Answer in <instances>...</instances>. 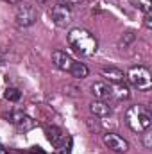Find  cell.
<instances>
[{"instance_id": "obj_1", "label": "cell", "mask_w": 152, "mask_h": 154, "mask_svg": "<svg viewBox=\"0 0 152 154\" xmlns=\"http://www.w3.org/2000/svg\"><path fill=\"white\" fill-rule=\"evenodd\" d=\"M68 43L79 56H84V57L93 56L99 48V43H97L95 36L90 31L81 29V27H75L68 32Z\"/></svg>"}, {"instance_id": "obj_2", "label": "cell", "mask_w": 152, "mask_h": 154, "mask_svg": "<svg viewBox=\"0 0 152 154\" xmlns=\"http://www.w3.org/2000/svg\"><path fill=\"white\" fill-rule=\"evenodd\" d=\"M125 124L129 125L131 131L134 133H143L145 129H149L152 124V116L150 111L141 106V104H136V106H131L127 111H125Z\"/></svg>"}, {"instance_id": "obj_3", "label": "cell", "mask_w": 152, "mask_h": 154, "mask_svg": "<svg viewBox=\"0 0 152 154\" xmlns=\"http://www.w3.org/2000/svg\"><path fill=\"white\" fill-rule=\"evenodd\" d=\"M127 79L138 90H149L152 86V75L145 66H132L127 72Z\"/></svg>"}, {"instance_id": "obj_4", "label": "cell", "mask_w": 152, "mask_h": 154, "mask_svg": "<svg viewBox=\"0 0 152 154\" xmlns=\"http://www.w3.org/2000/svg\"><path fill=\"white\" fill-rule=\"evenodd\" d=\"M39 13L38 9L31 4H20L16 9V25L18 27H31L32 23H36Z\"/></svg>"}, {"instance_id": "obj_5", "label": "cell", "mask_w": 152, "mask_h": 154, "mask_svg": "<svg viewBox=\"0 0 152 154\" xmlns=\"http://www.w3.org/2000/svg\"><path fill=\"white\" fill-rule=\"evenodd\" d=\"M45 134H47V140H48L56 149H59V147L66 145L68 142H72L70 136H66V133H65L61 127H57V125H48V127L45 129Z\"/></svg>"}, {"instance_id": "obj_6", "label": "cell", "mask_w": 152, "mask_h": 154, "mask_svg": "<svg viewBox=\"0 0 152 154\" xmlns=\"http://www.w3.org/2000/svg\"><path fill=\"white\" fill-rule=\"evenodd\" d=\"M104 143H106V147L109 149V151H113L116 154H125L129 151V143H127V140H123L122 136H118V134H114V133H108V134H104Z\"/></svg>"}, {"instance_id": "obj_7", "label": "cell", "mask_w": 152, "mask_h": 154, "mask_svg": "<svg viewBox=\"0 0 152 154\" xmlns=\"http://www.w3.org/2000/svg\"><path fill=\"white\" fill-rule=\"evenodd\" d=\"M50 16H52V22L57 27H66L72 22V11H70V7H66L63 4L54 5L52 11H50Z\"/></svg>"}, {"instance_id": "obj_8", "label": "cell", "mask_w": 152, "mask_h": 154, "mask_svg": "<svg viewBox=\"0 0 152 154\" xmlns=\"http://www.w3.org/2000/svg\"><path fill=\"white\" fill-rule=\"evenodd\" d=\"M52 63H54L56 68H59L63 72H70L75 61L72 59L70 54H66L63 50H56V52H52Z\"/></svg>"}, {"instance_id": "obj_9", "label": "cell", "mask_w": 152, "mask_h": 154, "mask_svg": "<svg viewBox=\"0 0 152 154\" xmlns=\"http://www.w3.org/2000/svg\"><path fill=\"white\" fill-rule=\"evenodd\" d=\"M91 93H93L99 100H108V99L113 97L111 84H108V82H93V84H91Z\"/></svg>"}, {"instance_id": "obj_10", "label": "cell", "mask_w": 152, "mask_h": 154, "mask_svg": "<svg viewBox=\"0 0 152 154\" xmlns=\"http://www.w3.org/2000/svg\"><path fill=\"white\" fill-rule=\"evenodd\" d=\"M90 111L95 116H109L111 115V108L109 104H106L104 100H95L90 104Z\"/></svg>"}, {"instance_id": "obj_11", "label": "cell", "mask_w": 152, "mask_h": 154, "mask_svg": "<svg viewBox=\"0 0 152 154\" xmlns=\"http://www.w3.org/2000/svg\"><path fill=\"white\" fill-rule=\"evenodd\" d=\"M102 75L108 77L113 82H123V79H125V74L120 68H116V66H104L102 68Z\"/></svg>"}, {"instance_id": "obj_12", "label": "cell", "mask_w": 152, "mask_h": 154, "mask_svg": "<svg viewBox=\"0 0 152 154\" xmlns=\"http://www.w3.org/2000/svg\"><path fill=\"white\" fill-rule=\"evenodd\" d=\"M111 91H113V97H116L118 100H123V99H129V88L122 82H114L111 86Z\"/></svg>"}, {"instance_id": "obj_13", "label": "cell", "mask_w": 152, "mask_h": 154, "mask_svg": "<svg viewBox=\"0 0 152 154\" xmlns=\"http://www.w3.org/2000/svg\"><path fill=\"white\" fill-rule=\"evenodd\" d=\"M70 74L77 79H84V77L88 75V66L84 65V63H74V66H72V70H70Z\"/></svg>"}, {"instance_id": "obj_14", "label": "cell", "mask_w": 152, "mask_h": 154, "mask_svg": "<svg viewBox=\"0 0 152 154\" xmlns=\"http://www.w3.org/2000/svg\"><path fill=\"white\" fill-rule=\"evenodd\" d=\"M131 5H134L136 9L143 11V13H150V7H152V0H129Z\"/></svg>"}, {"instance_id": "obj_15", "label": "cell", "mask_w": 152, "mask_h": 154, "mask_svg": "<svg viewBox=\"0 0 152 154\" xmlns=\"http://www.w3.org/2000/svg\"><path fill=\"white\" fill-rule=\"evenodd\" d=\"M4 97H5L7 100H11V102H16V100H20L22 93H20L16 88H7V90H5V93H4Z\"/></svg>"}, {"instance_id": "obj_16", "label": "cell", "mask_w": 152, "mask_h": 154, "mask_svg": "<svg viewBox=\"0 0 152 154\" xmlns=\"http://www.w3.org/2000/svg\"><path fill=\"white\" fill-rule=\"evenodd\" d=\"M150 136H152V133H150V127H149V129H145V131H143V145H145L147 149H150V147H152Z\"/></svg>"}, {"instance_id": "obj_17", "label": "cell", "mask_w": 152, "mask_h": 154, "mask_svg": "<svg viewBox=\"0 0 152 154\" xmlns=\"http://www.w3.org/2000/svg\"><path fill=\"white\" fill-rule=\"evenodd\" d=\"M84 0H63V5L66 7H75V5H81Z\"/></svg>"}, {"instance_id": "obj_18", "label": "cell", "mask_w": 152, "mask_h": 154, "mask_svg": "<svg viewBox=\"0 0 152 154\" xmlns=\"http://www.w3.org/2000/svg\"><path fill=\"white\" fill-rule=\"evenodd\" d=\"M143 23H145L147 29H152V14L150 13H145V16H143Z\"/></svg>"}, {"instance_id": "obj_19", "label": "cell", "mask_w": 152, "mask_h": 154, "mask_svg": "<svg viewBox=\"0 0 152 154\" xmlns=\"http://www.w3.org/2000/svg\"><path fill=\"white\" fill-rule=\"evenodd\" d=\"M132 39H134V32H132V31L125 32V41H122V43H123V47H125V45H127L129 41H132Z\"/></svg>"}, {"instance_id": "obj_20", "label": "cell", "mask_w": 152, "mask_h": 154, "mask_svg": "<svg viewBox=\"0 0 152 154\" xmlns=\"http://www.w3.org/2000/svg\"><path fill=\"white\" fill-rule=\"evenodd\" d=\"M29 154H47V152H45L41 147H31V149H29Z\"/></svg>"}, {"instance_id": "obj_21", "label": "cell", "mask_w": 152, "mask_h": 154, "mask_svg": "<svg viewBox=\"0 0 152 154\" xmlns=\"http://www.w3.org/2000/svg\"><path fill=\"white\" fill-rule=\"evenodd\" d=\"M39 4H45V2H48V0H38Z\"/></svg>"}]
</instances>
